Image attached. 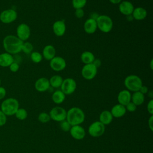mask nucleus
I'll list each match as a JSON object with an SVG mask.
<instances>
[{
	"mask_svg": "<svg viewBox=\"0 0 153 153\" xmlns=\"http://www.w3.org/2000/svg\"><path fill=\"white\" fill-rule=\"evenodd\" d=\"M97 68L93 63L84 65L81 69V75L87 80L93 79L97 75Z\"/></svg>",
	"mask_w": 153,
	"mask_h": 153,
	"instance_id": "10",
	"label": "nucleus"
},
{
	"mask_svg": "<svg viewBox=\"0 0 153 153\" xmlns=\"http://www.w3.org/2000/svg\"><path fill=\"white\" fill-rule=\"evenodd\" d=\"M147 111L151 114H153V100L151 99L147 104Z\"/></svg>",
	"mask_w": 153,
	"mask_h": 153,
	"instance_id": "38",
	"label": "nucleus"
},
{
	"mask_svg": "<svg viewBox=\"0 0 153 153\" xmlns=\"http://www.w3.org/2000/svg\"><path fill=\"white\" fill-rule=\"evenodd\" d=\"M66 95L62 90H56L52 94V100L56 104H60L63 103L65 99Z\"/></svg>",
	"mask_w": 153,
	"mask_h": 153,
	"instance_id": "26",
	"label": "nucleus"
},
{
	"mask_svg": "<svg viewBox=\"0 0 153 153\" xmlns=\"http://www.w3.org/2000/svg\"><path fill=\"white\" fill-rule=\"evenodd\" d=\"M148 96H149V97H150L151 98H152V97H153V93H152V91H148Z\"/></svg>",
	"mask_w": 153,
	"mask_h": 153,
	"instance_id": "44",
	"label": "nucleus"
},
{
	"mask_svg": "<svg viewBox=\"0 0 153 153\" xmlns=\"http://www.w3.org/2000/svg\"><path fill=\"white\" fill-rule=\"evenodd\" d=\"M131 94L130 91L127 90H123L118 94L117 100L119 104L126 106L131 102Z\"/></svg>",
	"mask_w": 153,
	"mask_h": 153,
	"instance_id": "17",
	"label": "nucleus"
},
{
	"mask_svg": "<svg viewBox=\"0 0 153 153\" xmlns=\"http://www.w3.org/2000/svg\"><path fill=\"white\" fill-rule=\"evenodd\" d=\"M14 115L19 120H25L27 117V112L24 108H19Z\"/></svg>",
	"mask_w": 153,
	"mask_h": 153,
	"instance_id": "28",
	"label": "nucleus"
},
{
	"mask_svg": "<svg viewBox=\"0 0 153 153\" xmlns=\"http://www.w3.org/2000/svg\"><path fill=\"white\" fill-rule=\"evenodd\" d=\"M152 64H153V60L151 59V62H150V68H151V70H152V69H153V65Z\"/></svg>",
	"mask_w": 153,
	"mask_h": 153,
	"instance_id": "45",
	"label": "nucleus"
},
{
	"mask_svg": "<svg viewBox=\"0 0 153 153\" xmlns=\"http://www.w3.org/2000/svg\"><path fill=\"white\" fill-rule=\"evenodd\" d=\"M97 28L103 33H108L113 27L112 19L106 15L99 16L96 19Z\"/></svg>",
	"mask_w": 153,
	"mask_h": 153,
	"instance_id": "5",
	"label": "nucleus"
},
{
	"mask_svg": "<svg viewBox=\"0 0 153 153\" xmlns=\"http://www.w3.org/2000/svg\"><path fill=\"white\" fill-rule=\"evenodd\" d=\"M19 108V101L15 98L9 97L2 101L1 104L0 109L7 117H8L14 115Z\"/></svg>",
	"mask_w": 153,
	"mask_h": 153,
	"instance_id": "3",
	"label": "nucleus"
},
{
	"mask_svg": "<svg viewBox=\"0 0 153 153\" xmlns=\"http://www.w3.org/2000/svg\"><path fill=\"white\" fill-rule=\"evenodd\" d=\"M7 91L5 88L3 87L0 86V100H2L6 96Z\"/></svg>",
	"mask_w": 153,
	"mask_h": 153,
	"instance_id": "39",
	"label": "nucleus"
},
{
	"mask_svg": "<svg viewBox=\"0 0 153 153\" xmlns=\"http://www.w3.org/2000/svg\"><path fill=\"white\" fill-rule=\"evenodd\" d=\"M50 68L56 72H60L64 70L66 66V60L62 57L55 56L50 60Z\"/></svg>",
	"mask_w": 153,
	"mask_h": 153,
	"instance_id": "12",
	"label": "nucleus"
},
{
	"mask_svg": "<svg viewBox=\"0 0 153 153\" xmlns=\"http://www.w3.org/2000/svg\"><path fill=\"white\" fill-rule=\"evenodd\" d=\"M144 100L145 96L139 91L134 92L131 96V102L136 106L141 105L144 102Z\"/></svg>",
	"mask_w": 153,
	"mask_h": 153,
	"instance_id": "24",
	"label": "nucleus"
},
{
	"mask_svg": "<svg viewBox=\"0 0 153 153\" xmlns=\"http://www.w3.org/2000/svg\"><path fill=\"white\" fill-rule=\"evenodd\" d=\"M72 4L73 7L76 9L82 8L87 4V0H72Z\"/></svg>",
	"mask_w": 153,
	"mask_h": 153,
	"instance_id": "31",
	"label": "nucleus"
},
{
	"mask_svg": "<svg viewBox=\"0 0 153 153\" xmlns=\"http://www.w3.org/2000/svg\"><path fill=\"white\" fill-rule=\"evenodd\" d=\"M1 79H0V86H1Z\"/></svg>",
	"mask_w": 153,
	"mask_h": 153,
	"instance_id": "46",
	"label": "nucleus"
},
{
	"mask_svg": "<svg viewBox=\"0 0 153 153\" xmlns=\"http://www.w3.org/2000/svg\"><path fill=\"white\" fill-rule=\"evenodd\" d=\"M7 120V116L0 109V127H2L6 124Z\"/></svg>",
	"mask_w": 153,
	"mask_h": 153,
	"instance_id": "36",
	"label": "nucleus"
},
{
	"mask_svg": "<svg viewBox=\"0 0 153 153\" xmlns=\"http://www.w3.org/2000/svg\"><path fill=\"white\" fill-rule=\"evenodd\" d=\"M14 61V59L12 54L7 52L0 54V66L3 68L9 67Z\"/></svg>",
	"mask_w": 153,
	"mask_h": 153,
	"instance_id": "19",
	"label": "nucleus"
},
{
	"mask_svg": "<svg viewBox=\"0 0 153 153\" xmlns=\"http://www.w3.org/2000/svg\"><path fill=\"white\" fill-rule=\"evenodd\" d=\"M17 36L22 41L27 40L30 35V29L26 23H21L18 25L16 29Z\"/></svg>",
	"mask_w": 153,
	"mask_h": 153,
	"instance_id": "11",
	"label": "nucleus"
},
{
	"mask_svg": "<svg viewBox=\"0 0 153 153\" xmlns=\"http://www.w3.org/2000/svg\"><path fill=\"white\" fill-rule=\"evenodd\" d=\"M131 16L133 18L136 20H142L146 17L147 11L143 7H136L134 8Z\"/></svg>",
	"mask_w": 153,
	"mask_h": 153,
	"instance_id": "22",
	"label": "nucleus"
},
{
	"mask_svg": "<svg viewBox=\"0 0 153 153\" xmlns=\"http://www.w3.org/2000/svg\"><path fill=\"white\" fill-rule=\"evenodd\" d=\"M134 5L133 4L128 1H121L119 5V11L120 12L126 16L131 15L134 10Z\"/></svg>",
	"mask_w": 153,
	"mask_h": 153,
	"instance_id": "14",
	"label": "nucleus"
},
{
	"mask_svg": "<svg viewBox=\"0 0 153 153\" xmlns=\"http://www.w3.org/2000/svg\"><path fill=\"white\" fill-rule=\"evenodd\" d=\"M139 91L141 93H142L143 94H146V93H148V92L149 91H148V87H146V85H142L141 86V87L140 88V89H139Z\"/></svg>",
	"mask_w": 153,
	"mask_h": 153,
	"instance_id": "40",
	"label": "nucleus"
},
{
	"mask_svg": "<svg viewBox=\"0 0 153 153\" xmlns=\"http://www.w3.org/2000/svg\"><path fill=\"white\" fill-rule=\"evenodd\" d=\"M75 15L76 17L78 19H81L84 17V11L82 10V8H79V9H76L75 11Z\"/></svg>",
	"mask_w": 153,
	"mask_h": 153,
	"instance_id": "37",
	"label": "nucleus"
},
{
	"mask_svg": "<svg viewBox=\"0 0 153 153\" xmlns=\"http://www.w3.org/2000/svg\"><path fill=\"white\" fill-rule=\"evenodd\" d=\"M126 111H127L124 106L118 103L112 108L110 112L113 117L120 118L125 115Z\"/></svg>",
	"mask_w": 153,
	"mask_h": 153,
	"instance_id": "20",
	"label": "nucleus"
},
{
	"mask_svg": "<svg viewBox=\"0 0 153 153\" xmlns=\"http://www.w3.org/2000/svg\"><path fill=\"white\" fill-rule=\"evenodd\" d=\"M142 85L141 78L136 75H130L124 79V85L127 90L130 91H139Z\"/></svg>",
	"mask_w": 153,
	"mask_h": 153,
	"instance_id": "4",
	"label": "nucleus"
},
{
	"mask_svg": "<svg viewBox=\"0 0 153 153\" xmlns=\"http://www.w3.org/2000/svg\"><path fill=\"white\" fill-rule=\"evenodd\" d=\"M66 26L63 20L56 21L53 25V30L57 36H62L66 32Z\"/></svg>",
	"mask_w": 153,
	"mask_h": 153,
	"instance_id": "15",
	"label": "nucleus"
},
{
	"mask_svg": "<svg viewBox=\"0 0 153 153\" xmlns=\"http://www.w3.org/2000/svg\"><path fill=\"white\" fill-rule=\"evenodd\" d=\"M110 1V2H111L113 4H120L122 0H109Z\"/></svg>",
	"mask_w": 153,
	"mask_h": 153,
	"instance_id": "43",
	"label": "nucleus"
},
{
	"mask_svg": "<svg viewBox=\"0 0 153 153\" xmlns=\"http://www.w3.org/2000/svg\"><path fill=\"white\" fill-rule=\"evenodd\" d=\"M113 118L114 117L109 111L105 110L102 111L99 115V121L105 126L108 125L112 121Z\"/></svg>",
	"mask_w": 153,
	"mask_h": 153,
	"instance_id": "23",
	"label": "nucleus"
},
{
	"mask_svg": "<svg viewBox=\"0 0 153 153\" xmlns=\"http://www.w3.org/2000/svg\"><path fill=\"white\" fill-rule=\"evenodd\" d=\"M93 64L94 66H96V68H98V67H99V66L101 65V62H100V60L99 59H95L94 60L93 62Z\"/></svg>",
	"mask_w": 153,
	"mask_h": 153,
	"instance_id": "42",
	"label": "nucleus"
},
{
	"mask_svg": "<svg viewBox=\"0 0 153 153\" xmlns=\"http://www.w3.org/2000/svg\"><path fill=\"white\" fill-rule=\"evenodd\" d=\"M23 43V41L13 35L5 36L2 41L3 47L5 52L10 54H16L22 51Z\"/></svg>",
	"mask_w": 153,
	"mask_h": 153,
	"instance_id": "1",
	"label": "nucleus"
},
{
	"mask_svg": "<svg viewBox=\"0 0 153 153\" xmlns=\"http://www.w3.org/2000/svg\"><path fill=\"white\" fill-rule=\"evenodd\" d=\"M94 59H95L94 55L91 51H86L83 52L81 54V60L82 62L84 63L85 65L93 63Z\"/></svg>",
	"mask_w": 153,
	"mask_h": 153,
	"instance_id": "25",
	"label": "nucleus"
},
{
	"mask_svg": "<svg viewBox=\"0 0 153 153\" xmlns=\"http://www.w3.org/2000/svg\"><path fill=\"white\" fill-rule=\"evenodd\" d=\"M60 128L64 131H69L71 128V124L66 121V120L61 121L60 124Z\"/></svg>",
	"mask_w": 153,
	"mask_h": 153,
	"instance_id": "33",
	"label": "nucleus"
},
{
	"mask_svg": "<svg viewBox=\"0 0 153 153\" xmlns=\"http://www.w3.org/2000/svg\"><path fill=\"white\" fill-rule=\"evenodd\" d=\"M61 90L65 95L72 94L76 88V82L72 78H67L63 79L60 86Z\"/></svg>",
	"mask_w": 153,
	"mask_h": 153,
	"instance_id": "9",
	"label": "nucleus"
},
{
	"mask_svg": "<svg viewBox=\"0 0 153 153\" xmlns=\"http://www.w3.org/2000/svg\"><path fill=\"white\" fill-rule=\"evenodd\" d=\"M17 18V13L12 8L7 9L0 13V21L4 24L14 22Z\"/></svg>",
	"mask_w": 153,
	"mask_h": 153,
	"instance_id": "8",
	"label": "nucleus"
},
{
	"mask_svg": "<svg viewBox=\"0 0 153 153\" xmlns=\"http://www.w3.org/2000/svg\"><path fill=\"white\" fill-rule=\"evenodd\" d=\"M97 29L96 20L93 18H89L84 23V31L88 34L94 33Z\"/></svg>",
	"mask_w": 153,
	"mask_h": 153,
	"instance_id": "18",
	"label": "nucleus"
},
{
	"mask_svg": "<svg viewBox=\"0 0 153 153\" xmlns=\"http://www.w3.org/2000/svg\"><path fill=\"white\" fill-rule=\"evenodd\" d=\"M148 127L151 131H153V116L151 115L150 118L148 120Z\"/></svg>",
	"mask_w": 153,
	"mask_h": 153,
	"instance_id": "41",
	"label": "nucleus"
},
{
	"mask_svg": "<svg viewBox=\"0 0 153 153\" xmlns=\"http://www.w3.org/2000/svg\"><path fill=\"white\" fill-rule=\"evenodd\" d=\"M63 81V78L58 75H55L52 76L50 79L49 82L50 86H51L53 88H59L60 87L62 82Z\"/></svg>",
	"mask_w": 153,
	"mask_h": 153,
	"instance_id": "27",
	"label": "nucleus"
},
{
	"mask_svg": "<svg viewBox=\"0 0 153 153\" xmlns=\"http://www.w3.org/2000/svg\"><path fill=\"white\" fill-rule=\"evenodd\" d=\"M66 114L67 111L60 106L53 108L49 113L51 120L57 122H61L65 120L66 119Z\"/></svg>",
	"mask_w": 153,
	"mask_h": 153,
	"instance_id": "7",
	"label": "nucleus"
},
{
	"mask_svg": "<svg viewBox=\"0 0 153 153\" xmlns=\"http://www.w3.org/2000/svg\"><path fill=\"white\" fill-rule=\"evenodd\" d=\"M42 55L38 51H32L30 53V59L31 60L35 63H40L42 60Z\"/></svg>",
	"mask_w": 153,
	"mask_h": 153,
	"instance_id": "29",
	"label": "nucleus"
},
{
	"mask_svg": "<svg viewBox=\"0 0 153 153\" xmlns=\"http://www.w3.org/2000/svg\"><path fill=\"white\" fill-rule=\"evenodd\" d=\"M125 108L126 111H128V112H133L136 110L137 106L135 105L133 102H130L125 106Z\"/></svg>",
	"mask_w": 153,
	"mask_h": 153,
	"instance_id": "34",
	"label": "nucleus"
},
{
	"mask_svg": "<svg viewBox=\"0 0 153 153\" xmlns=\"http://www.w3.org/2000/svg\"><path fill=\"white\" fill-rule=\"evenodd\" d=\"M42 57L47 60H50L56 56V49L52 45H47L42 50Z\"/></svg>",
	"mask_w": 153,
	"mask_h": 153,
	"instance_id": "21",
	"label": "nucleus"
},
{
	"mask_svg": "<svg viewBox=\"0 0 153 153\" xmlns=\"http://www.w3.org/2000/svg\"><path fill=\"white\" fill-rule=\"evenodd\" d=\"M105 131V126L99 121L91 123L88 128V134L94 137H100L103 134Z\"/></svg>",
	"mask_w": 153,
	"mask_h": 153,
	"instance_id": "6",
	"label": "nucleus"
},
{
	"mask_svg": "<svg viewBox=\"0 0 153 153\" xmlns=\"http://www.w3.org/2000/svg\"><path fill=\"white\" fill-rule=\"evenodd\" d=\"M19 68H20V66H19V63L15 61H14L9 66V69H10V71L12 72H17L19 69Z\"/></svg>",
	"mask_w": 153,
	"mask_h": 153,
	"instance_id": "35",
	"label": "nucleus"
},
{
	"mask_svg": "<svg viewBox=\"0 0 153 153\" xmlns=\"http://www.w3.org/2000/svg\"><path fill=\"white\" fill-rule=\"evenodd\" d=\"M69 131L71 136L76 140H82L85 136V131L80 125L72 126Z\"/></svg>",
	"mask_w": 153,
	"mask_h": 153,
	"instance_id": "13",
	"label": "nucleus"
},
{
	"mask_svg": "<svg viewBox=\"0 0 153 153\" xmlns=\"http://www.w3.org/2000/svg\"><path fill=\"white\" fill-rule=\"evenodd\" d=\"M50 87L49 79L45 77L38 78L35 83V88L39 92H44Z\"/></svg>",
	"mask_w": 153,
	"mask_h": 153,
	"instance_id": "16",
	"label": "nucleus"
},
{
	"mask_svg": "<svg viewBox=\"0 0 153 153\" xmlns=\"http://www.w3.org/2000/svg\"><path fill=\"white\" fill-rule=\"evenodd\" d=\"M38 120L42 123H46L51 120L49 114H47L46 112H41L39 114L38 117Z\"/></svg>",
	"mask_w": 153,
	"mask_h": 153,
	"instance_id": "32",
	"label": "nucleus"
},
{
	"mask_svg": "<svg viewBox=\"0 0 153 153\" xmlns=\"http://www.w3.org/2000/svg\"><path fill=\"white\" fill-rule=\"evenodd\" d=\"M33 46L30 42L27 41L23 42L22 47V51H23L25 54H30L33 51Z\"/></svg>",
	"mask_w": 153,
	"mask_h": 153,
	"instance_id": "30",
	"label": "nucleus"
},
{
	"mask_svg": "<svg viewBox=\"0 0 153 153\" xmlns=\"http://www.w3.org/2000/svg\"><path fill=\"white\" fill-rule=\"evenodd\" d=\"M66 121L71 126L80 125L85 120V114L79 108L73 107L67 111Z\"/></svg>",
	"mask_w": 153,
	"mask_h": 153,
	"instance_id": "2",
	"label": "nucleus"
}]
</instances>
